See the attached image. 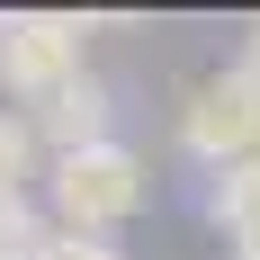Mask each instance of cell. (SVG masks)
<instances>
[{
  "instance_id": "10",
  "label": "cell",
  "mask_w": 260,
  "mask_h": 260,
  "mask_svg": "<svg viewBox=\"0 0 260 260\" xmlns=\"http://www.w3.org/2000/svg\"><path fill=\"white\" fill-rule=\"evenodd\" d=\"M242 63H251V72H260V18L242 27Z\"/></svg>"
},
{
  "instance_id": "1",
  "label": "cell",
  "mask_w": 260,
  "mask_h": 260,
  "mask_svg": "<svg viewBox=\"0 0 260 260\" xmlns=\"http://www.w3.org/2000/svg\"><path fill=\"white\" fill-rule=\"evenodd\" d=\"M144 198H153V171H144L135 144H90V153H63L45 171V215L63 234H99L108 242L126 215H144Z\"/></svg>"
},
{
  "instance_id": "5",
  "label": "cell",
  "mask_w": 260,
  "mask_h": 260,
  "mask_svg": "<svg viewBox=\"0 0 260 260\" xmlns=\"http://www.w3.org/2000/svg\"><path fill=\"white\" fill-rule=\"evenodd\" d=\"M36 117L27 108H0V207H18L27 198V180H36Z\"/></svg>"
},
{
  "instance_id": "7",
  "label": "cell",
  "mask_w": 260,
  "mask_h": 260,
  "mask_svg": "<svg viewBox=\"0 0 260 260\" xmlns=\"http://www.w3.org/2000/svg\"><path fill=\"white\" fill-rule=\"evenodd\" d=\"M54 234V215L36 207V198H18V207H0V260H36Z\"/></svg>"
},
{
  "instance_id": "6",
  "label": "cell",
  "mask_w": 260,
  "mask_h": 260,
  "mask_svg": "<svg viewBox=\"0 0 260 260\" xmlns=\"http://www.w3.org/2000/svg\"><path fill=\"white\" fill-rule=\"evenodd\" d=\"M207 215L234 234V224H251L260 215V161H234V171H215L207 180Z\"/></svg>"
},
{
  "instance_id": "8",
  "label": "cell",
  "mask_w": 260,
  "mask_h": 260,
  "mask_svg": "<svg viewBox=\"0 0 260 260\" xmlns=\"http://www.w3.org/2000/svg\"><path fill=\"white\" fill-rule=\"evenodd\" d=\"M36 260H126V251H117V242H99V234H63V224H54Z\"/></svg>"
},
{
  "instance_id": "2",
  "label": "cell",
  "mask_w": 260,
  "mask_h": 260,
  "mask_svg": "<svg viewBox=\"0 0 260 260\" xmlns=\"http://www.w3.org/2000/svg\"><path fill=\"white\" fill-rule=\"evenodd\" d=\"M180 153L207 161V180L234 171V161H260V72H251V63H224V72H207L198 90H188Z\"/></svg>"
},
{
  "instance_id": "4",
  "label": "cell",
  "mask_w": 260,
  "mask_h": 260,
  "mask_svg": "<svg viewBox=\"0 0 260 260\" xmlns=\"http://www.w3.org/2000/svg\"><path fill=\"white\" fill-rule=\"evenodd\" d=\"M36 144H54V161H63V153H90V144H117L108 81H90V72H81L72 90H54V99L36 108Z\"/></svg>"
},
{
  "instance_id": "9",
  "label": "cell",
  "mask_w": 260,
  "mask_h": 260,
  "mask_svg": "<svg viewBox=\"0 0 260 260\" xmlns=\"http://www.w3.org/2000/svg\"><path fill=\"white\" fill-rule=\"evenodd\" d=\"M234 260H260V215H251V224H234Z\"/></svg>"
},
{
  "instance_id": "3",
  "label": "cell",
  "mask_w": 260,
  "mask_h": 260,
  "mask_svg": "<svg viewBox=\"0 0 260 260\" xmlns=\"http://www.w3.org/2000/svg\"><path fill=\"white\" fill-rule=\"evenodd\" d=\"M81 36L90 27L72 9H18V18H0V90L27 99V117H36L54 90L81 81Z\"/></svg>"
}]
</instances>
